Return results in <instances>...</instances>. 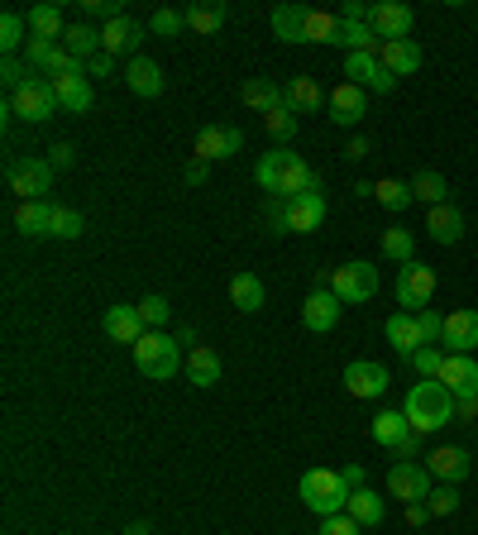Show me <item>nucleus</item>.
<instances>
[{
    "label": "nucleus",
    "instance_id": "obj_1",
    "mask_svg": "<svg viewBox=\"0 0 478 535\" xmlns=\"http://www.w3.org/2000/svg\"><path fill=\"white\" fill-rule=\"evenodd\" d=\"M259 187L268 196H283V201H292V196H302V192H321V177L302 163V153H292V149H273V153H263L259 158Z\"/></svg>",
    "mask_w": 478,
    "mask_h": 535
},
{
    "label": "nucleus",
    "instance_id": "obj_2",
    "mask_svg": "<svg viewBox=\"0 0 478 535\" xmlns=\"http://www.w3.org/2000/svg\"><path fill=\"white\" fill-rule=\"evenodd\" d=\"M402 411H407V421H412L416 435H431V430L455 421V392L440 383V378H421V383H412Z\"/></svg>",
    "mask_w": 478,
    "mask_h": 535
},
{
    "label": "nucleus",
    "instance_id": "obj_3",
    "mask_svg": "<svg viewBox=\"0 0 478 535\" xmlns=\"http://www.w3.org/2000/svg\"><path fill=\"white\" fill-rule=\"evenodd\" d=\"M297 493H302V502L316 516H335V512H345L349 507V493H354V488L345 483V473L340 469H306Z\"/></svg>",
    "mask_w": 478,
    "mask_h": 535
},
{
    "label": "nucleus",
    "instance_id": "obj_4",
    "mask_svg": "<svg viewBox=\"0 0 478 535\" xmlns=\"http://www.w3.org/2000/svg\"><path fill=\"white\" fill-rule=\"evenodd\" d=\"M134 364L144 378L153 383H168L182 373V349H177L173 335H163V330H144V340L134 344Z\"/></svg>",
    "mask_w": 478,
    "mask_h": 535
},
{
    "label": "nucleus",
    "instance_id": "obj_5",
    "mask_svg": "<svg viewBox=\"0 0 478 535\" xmlns=\"http://www.w3.org/2000/svg\"><path fill=\"white\" fill-rule=\"evenodd\" d=\"M326 287L340 301H349V306L373 301V297H378V268H373L369 258H354V263H345V268H335V273H330Z\"/></svg>",
    "mask_w": 478,
    "mask_h": 535
},
{
    "label": "nucleus",
    "instance_id": "obj_6",
    "mask_svg": "<svg viewBox=\"0 0 478 535\" xmlns=\"http://www.w3.org/2000/svg\"><path fill=\"white\" fill-rule=\"evenodd\" d=\"M58 96H53V82L48 77H29V82L10 96V115H20V120H29V125H44V120H53L58 115Z\"/></svg>",
    "mask_w": 478,
    "mask_h": 535
},
{
    "label": "nucleus",
    "instance_id": "obj_7",
    "mask_svg": "<svg viewBox=\"0 0 478 535\" xmlns=\"http://www.w3.org/2000/svg\"><path fill=\"white\" fill-rule=\"evenodd\" d=\"M5 182L20 201H44V192L53 187V168H48V158H10Z\"/></svg>",
    "mask_w": 478,
    "mask_h": 535
},
{
    "label": "nucleus",
    "instance_id": "obj_8",
    "mask_svg": "<svg viewBox=\"0 0 478 535\" xmlns=\"http://www.w3.org/2000/svg\"><path fill=\"white\" fill-rule=\"evenodd\" d=\"M48 82H53V96H58V106H63L67 115H82V110H91V101H96V91H91V77H87V63L67 67V72L48 77Z\"/></svg>",
    "mask_w": 478,
    "mask_h": 535
},
{
    "label": "nucleus",
    "instance_id": "obj_9",
    "mask_svg": "<svg viewBox=\"0 0 478 535\" xmlns=\"http://www.w3.org/2000/svg\"><path fill=\"white\" fill-rule=\"evenodd\" d=\"M345 77L359 91H373V96H388L392 86H397V77L378 63V53H345Z\"/></svg>",
    "mask_w": 478,
    "mask_h": 535
},
{
    "label": "nucleus",
    "instance_id": "obj_10",
    "mask_svg": "<svg viewBox=\"0 0 478 535\" xmlns=\"http://www.w3.org/2000/svg\"><path fill=\"white\" fill-rule=\"evenodd\" d=\"M239 149H244V134H239L235 125H206L196 134L192 158H201V163H225V158H235Z\"/></svg>",
    "mask_w": 478,
    "mask_h": 535
},
{
    "label": "nucleus",
    "instance_id": "obj_11",
    "mask_svg": "<svg viewBox=\"0 0 478 535\" xmlns=\"http://www.w3.org/2000/svg\"><path fill=\"white\" fill-rule=\"evenodd\" d=\"M388 493L402 497V502H426L431 497V469L412 464V459H397L388 469Z\"/></svg>",
    "mask_w": 478,
    "mask_h": 535
},
{
    "label": "nucleus",
    "instance_id": "obj_12",
    "mask_svg": "<svg viewBox=\"0 0 478 535\" xmlns=\"http://www.w3.org/2000/svg\"><path fill=\"white\" fill-rule=\"evenodd\" d=\"M412 24H416L412 5H397V0H378V5H369V29L383 43L407 39V34H412Z\"/></svg>",
    "mask_w": 478,
    "mask_h": 535
},
{
    "label": "nucleus",
    "instance_id": "obj_13",
    "mask_svg": "<svg viewBox=\"0 0 478 535\" xmlns=\"http://www.w3.org/2000/svg\"><path fill=\"white\" fill-rule=\"evenodd\" d=\"M345 387H349V397L373 402V397H383V392H388V368L373 364V359H359V364L345 368Z\"/></svg>",
    "mask_w": 478,
    "mask_h": 535
},
{
    "label": "nucleus",
    "instance_id": "obj_14",
    "mask_svg": "<svg viewBox=\"0 0 478 535\" xmlns=\"http://www.w3.org/2000/svg\"><path fill=\"white\" fill-rule=\"evenodd\" d=\"M326 110H330V120L335 125H359L364 115H369V91H359L354 82H340L335 91H330V101H326Z\"/></svg>",
    "mask_w": 478,
    "mask_h": 535
},
{
    "label": "nucleus",
    "instance_id": "obj_15",
    "mask_svg": "<svg viewBox=\"0 0 478 535\" xmlns=\"http://www.w3.org/2000/svg\"><path fill=\"white\" fill-rule=\"evenodd\" d=\"M431 292H435V268H426V263H416L412 258V263L397 273V301L421 311V306L431 301Z\"/></svg>",
    "mask_w": 478,
    "mask_h": 535
},
{
    "label": "nucleus",
    "instance_id": "obj_16",
    "mask_svg": "<svg viewBox=\"0 0 478 535\" xmlns=\"http://www.w3.org/2000/svg\"><path fill=\"white\" fill-rule=\"evenodd\" d=\"M302 325L316 330V335L335 330V325H340V297H335L330 287H316V292L302 301Z\"/></svg>",
    "mask_w": 478,
    "mask_h": 535
},
{
    "label": "nucleus",
    "instance_id": "obj_17",
    "mask_svg": "<svg viewBox=\"0 0 478 535\" xmlns=\"http://www.w3.org/2000/svg\"><path fill=\"white\" fill-rule=\"evenodd\" d=\"M321 220H326V196L321 192H302V196L287 201V230H292V235L321 230Z\"/></svg>",
    "mask_w": 478,
    "mask_h": 535
},
{
    "label": "nucleus",
    "instance_id": "obj_18",
    "mask_svg": "<svg viewBox=\"0 0 478 535\" xmlns=\"http://www.w3.org/2000/svg\"><path fill=\"white\" fill-rule=\"evenodd\" d=\"M440 383L450 387L455 397H478V359L474 354H445Z\"/></svg>",
    "mask_w": 478,
    "mask_h": 535
},
{
    "label": "nucleus",
    "instance_id": "obj_19",
    "mask_svg": "<svg viewBox=\"0 0 478 535\" xmlns=\"http://www.w3.org/2000/svg\"><path fill=\"white\" fill-rule=\"evenodd\" d=\"M139 39H144V29H139L130 15H120V20H106V29H101V53H110V58H120V53H134V58H139Z\"/></svg>",
    "mask_w": 478,
    "mask_h": 535
},
{
    "label": "nucleus",
    "instance_id": "obj_20",
    "mask_svg": "<svg viewBox=\"0 0 478 535\" xmlns=\"http://www.w3.org/2000/svg\"><path fill=\"white\" fill-rule=\"evenodd\" d=\"M440 344H450L455 354H474L478 349V311H469V306H464V311H450V316H445V340Z\"/></svg>",
    "mask_w": 478,
    "mask_h": 535
},
{
    "label": "nucleus",
    "instance_id": "obj_21",
    "mask_svg": "<svg viewBox=\"0 0 478 535\" xmlns=\"http://www.w3.org/2000/svg\"><path fill=\"white\" fill-rule=\"evenodd\" d=\"M53 201H20L15 206V230L20 235H29V239H48L53 235Z\"/></svg>",
    "mask_w": 478,
    "mask_h": 535
},
{
    "label": "nucleus",
    "instance_id": "obj_22",
    "mask_svg": "<svg viewBox=\"0 0 478 535\" xmlns=\"http://www.w3.org/2000/svg\"><path fill=\"white\" fill-rule=\"evenodd\" d=\"M388 344L412 364L416 349H426V335H421V325H416V311H397L388 321Z\"/></svg>",
    "mask_w": 478,
    "mask_h": 535
},
{
    "label": "nucleus",
    "instance_id": "obj_23",
    "mask_svg": "<svg viewBox=\"0 0 478 535\" xmlns=\"http://www.w3.org/2000/svg\"><path fill=\"white\" fill-rule=\"evenodd\" d=\"M378 63L388 67L392 77H412V72H421V48H416L412 39L378 43Z\"/></svg>",
    "mask_w": 478,
    "mask_h": 535
},
{
    "label": "nucleus",
    "instance_id": "obj_24",
    "mask_svg": "<svg viewBox=\"0 0 478 535\" xmlns=\"http://www.w3.org/2000/svg\"><path fill=\"white\" fill-rule=\"evenodd\" d=\"M426 469H431L435 478H445V483H464L469 469H474V459H469L464 445H445V450H435L431 459H426Z\"/></svg>",
    "mask_w": 478,
    "mask_h": 535
},
{
    "label": "nucleus",
    "instance_id": "obj_25",
    "mask_svg": "<svg viewBox=\"0 0 478 535\" xmlns=\"http://www.w3.org/2000/svg\"><path fill=\"white\" fill-rule=\"evenodd\" d=\"M283 96H287V110H292V115H316V110H326V101H330L311 77H292V82L283 86Z\"/></svg>",
    "mask_w": 478,
    "mask_h": 535
},
{
    "label": "nucleus",
    "instance_id": "obj_26",
    "mask_svg": "<svg viewBox=\"0 0 478 535\" xmlns=\"http://www.w3.org/2000/svg\"><path fill=\"white\" fill-rule=\"evenodd\" d=\"M106 335L115 344H139V340H144L139 306H106Z\"/></svg>",
    "mask_w": 478,
    "mask_h": 535
},
{
    "label": "nucleus",
    "instance_id": "obj_27",
    "mask_svg": "<svg viewBox=\"0 0 478 535\" xmlns=\"http://www.w3.org/2000/svg\"><path fill=\"white\" fill-rule=\"evenodd\" d=\"M340 34H345V20H340V15H330V10H311V5H306L302 43H335V48H340Z\"/></svg>",
    "mask_w": 478,
    "mask_h": 535
},
{
    "label": "nucleus",
    "instance_id": "obj_28",
    "mask_svg": "<svg viewBox=\"0 0 478 535\" xmlns=\"http://www.w3.org/2000/svg\"><path fill=\"white\" fill-rule=\"evenodd\" d=\"M239 96H244V106H249V110H263V115H273V110L287 106L283 86H273L268 77H249V82L239 86Z\"/></svg>",
    "mask_w": 478,
    "mask_h": 535
},
{
    "label": "nucleus",
    "instance_id": "obj_29",
    "mask_svg": "<svg viewBox=\"0 0 478 535\" xmlns=\"http://www.w3.org/2000/svg\"><path fill=\"white\" fill-rule=\"evenodd\" d=\"M426 230H431L435 244H459L464 239V215H459V206H431V215H426Z\"/></svg>",
    "mask_w": 478,
    "mask_h": 535
},
{
    "label": "nucleus",
    "instance_id": "obj_30",
    "mask_svg": "<svg viewBox=\"0 0 478 535\" xmlns=\"http://www.w3.org/2000/svg\"><path fill=\"white\" fill-rule=\"evenodd\" d=\"M225 15H230V5H225V0H196V5H187V10H182L187 29H196V34H220Z\"/></svg>",
    "mask_w": 478,
    "mask_h": 535
},
{
    "label": "nucleus",
    "instance_id": "obj_31",
    "mask_svg": "<svg viewBox=\"0 0 478 535\" xmlns=\"http://www.w3.org/2000/svg\"><path fill=\"white\" fill-rule=\"evenodd\" d=\"M187 383L192 387H216L220 383V354L211 344H196L187 354Z\"/></svg>",
    "mask_w": 478,
    "mask_h": 535
},
{
    "label": "nucleus",
    "instance_id": "obj_32",
    "mask_svg": "<svg viewBox=\"0 0 478 535\" xmlns=\"http://www.w3.org/2000/svg\"><path fill=\"white\" fill-rule=\"evenodd\" d=\"M125 82H130L134 96L153 101V96H163V67L153 63V58H134L130 72H125Z\"/></svg>",
    "mask_w": 478,
    "mask_h": 535
},
{
    "label": "nucleus",
    "instance_id": "obj_33",
    "mask_svg": "<svg viewBox=\"0 0 478 535\" xmlns=\"http://www.w3.org/2000/svg\"><path fill=\"white\" fill-rule=\"evenodd\" d=\"M412 435V421H407V411H378L373 416V440L383 445V450H397L402 440Z\"/></svg>",
    "mask_w": 478,
    "mask_h": 535
},
{
    "label": "nucleus",
    "instance_id": "obj_34",
    "mask_svg": "<svg viewBox=\"0 0 478 535\" xmlns=\"http://www.w3.org/2000/svg\"><path fill=\"white\" fill-rule=\"evenodd\" d=\"M63 48L77 58V63H91V58H101V29H91V24H67Z\"/></svg>",
    "mask_w": 478,
    "mask_h": 535
},
{
    "label": "nucleus",
    "instance_id": "obj_35",
    "mask_svg": "<svg viewBox=\"0 0 478 535\" xmlns=\"http://www.w3.org/2000/svg\"><path fill=\"white\" fill-rule=\"evenodd\" d=\"M24 20H29V34H34V39L63 43L67 24H63V10H58V5H34V10L24 15Z\"/></svg>",
    "mask_w": 478,
    "mask_h": 535
},
{
    "label": "nucleus",
    "instance_id": "obj_36",
    "mask_svg": "<svg viewBox=\"0 0 478 535\" xmlns=\"http://www.w3.org/2000/svg\"><path fill=\"white\" fill-rule=\"evenodd\" d=\"M345 512L354 516L359 526H378V521L388 516V502L373 493V488H354V493H349V507H345Z\"/></svg>",
    "mask_w": 478,
    "mask_h": 535
},
{
    "label": "nucleus",
    "instance_id": "obj_37",
    "mask_svg": "<svg viewBox=\"0 0 478 535\" xmlns=\"http://www.w3.org/2000/svg\"><path fill=\"white\" fill-rule=\"evenodd\" d=\"M263 297H268V292H263L259 273H235V278H230V301H235L244 316H254L263 306Z\"/></svg>",
    "mask_w": 478,
    "mask_h": 535
},
{
    "label": "nucleus",
    "instance_id": "obj_38",
    "mask_svg": "<svg viewBox=\"0 0 478 535\" xmlns=\"http://www.w3.org/2000/svg\"><path fill=\"white\" fill-rule=\"evenodd\" d=\"M373 201H378V206H383V211H407V206H412L416 196H412V182H397V177H378V182H373Z\"/></svg>",
    "mask_w": 478,
    "mask_h": 535
},
{
    "label": "nucleus",
    "instance_id": "obj_39",
    "mask_svg": "<svg viewBox=\"0 0 478 535\" xmlns=\"http://www.w3.org/2000/svg\"><path fill=\"white\" fill-rule=\"evenodd\" d=\"M412 196L416 201H426V206H445V201H450V182H445L435 168H426V172H416L412 177Z\"/></svg>",
    "mask_w": 478,
    "mask_h": 535
},
{
    "label": "nucleus",
    "instance_id": "obj_40",
    "mask_svg": "<svg viewBox=\"0 0 478 535\" xmlns=\"http://www.w3.org/2000/svg\"><path fill=\"white\" fill-rule=\"evenodd\" d=\"M383 258H392V263H402V268H407V263L416 258V235L412 230L388 225V230H383Z\"/></svg>",
    "mask_w": 478,
    "mask_h": 535
},
{
    "label": "nucleus",
    "instance_id": "obj_41",
    "mask_svg": "<svg viewBox=\"0 0 478 535\" xmlns=\"http://www.w3.org/2000/svg\"><path fill=\"white\" fill-rule=\"evenodd\" d=\"M302 24H306V5H278L273 10V34L283 43H302Z\"/></svg>",
    "mask_w": 478,
    "mask_h": 535
},
{
    "label": "nucleus",
    "instance_id": "obj_42",
    "mask_svg": "<svg viewBox=\"0 0 478 535\" xmlns=\"http://www.w3.org/2000/svg\"><path fill=\"white\" fill-rule=\"evenodd\" d=\"M24 29H29V20H24L20 10H5V15H0V48H5V58H15L24 48Z\"/></svg>",
    "mask_w": 478,
    "mask_h": 535
},
{
    "label": "nucleus",
    "instance_id": "obj_43",
    "mask_svg": "<svg viewBox=\"0 0 478 535\" xmlns=\"http://www.w3.org/2000/svg\"><path fill=\"white\" fill-rule=\"evenodd\" d=\"M82 235H87V220H82V211L58 206V211H53V239H82Z\"/></svg>",
    "mask_w": 478,
    "mask_h": 535
},
{
    "label": "nucleus",
    "instance_id": "obj_44",
    "mask_svg": "<svg viewBox=\"0 0 478 535\" xmlns=\"http://www.w3.org/2000/svg\"><path fill=\"white\" fill-rule=\"evenodd\" d=\"M297 125H302V115H292V110H273V115H263V129L278 139V144H287V139H297Z\"/></svg>",
    "mask_w": 478,
    "mask_h": 535
},
{
    "label": "nucleus",
    "instance_id": "obj_45",
    "mask_svg": "<svg viewBox=\"0 0 478 535\" xmlns=\"http://www.w3.org/2000/svg\"><path fill=\"white\" fill-rule=\"evenodd\" d=\"M168 316H173L168 297H144V301H139V321H144V330H163V325H168Z\"/></svg>",
    "mask_w": 478,
    "mask_h": 535
},
{
    "label": "nucleus",
    "instance_id": "obj_46",
    "mask_svg": "<svg viewBox=\"0 0 478 535\" xmlns=\"http://www.w3.org/2000/svg\"><path fill=\"white\" fill-rule=\"evenodd\" d=\"M426 507H431V516H455V512H459V493H455V483H445V488H431V497H426Z\"/></svg>",
    "mask_w": 478,
    "mask_h": 535
},
{
    "label": "nucleus",
    "instance_id": "obj_47",
    "mask_svg": "<svg viewBox=\"0 0 478 535\" xmlns=\"http://www.w3.org/2000/svg\"><path fill=\"white\" fill-rule=\"evenodd\" d=\"M182 10H153L149 15V29L158 34V39H173V34H182Z\"/></svg>",
    "mask_w": 478,
    "mask_h": 535
},
{
    "label": "nucleus",
    "instance_id": "obj_48",
    "mask_svg": "<svg viewBox=\"0 0 478 535\" xmlns=\"http://www.w3.org/2000/svg\"><path fill=\"white\" fill-rule=\"evenodd\" d=\"M440 364H445V349H435V344H426V349L412 354V368L421 378H440Z\"/></svg>",
    "mask_w": 478,
    "mask_h": 535
},
{
    "label": "nucleus",
    "instance_id": "obj_49",
    "mask_svg": "<svg viewBox=\"0 0 478 535\" xmlns=\"http://www.w3.org/2000/svg\"><path fill=\"white\" fill-rule=\"evenodd\" d=\"M29 77H34V67L20 63V58H5V67H0V82H5V91H10V96H15Z\"/></svg>",
    "mask_w": 478,
    "mask_h": 535
},
{
    "label": "nucleus",
    "instance_id": "obj_50",
    "mask_svg": "<svg viewBox=\"0 0 478 535\" xmlns=\"http://www.w3.org/2000/svg\"><path fill=\"white\" fill-rule=\"evenodd\" d=\"M416 325H421L426 344H440V340H445V316H440V311H431V306H421V311H416Z\"/></svg>",
    "mask_w": 478,
    "mask_h": 535
},
{
    "label": "nucleus",
    "instance_id": "obj_51",
    "mask_svg": "<svg viewBox=\"0 0 478 535\" xmlns=\"http://www.w3.org/2000/svg\"><path fill=\"white\" fill-rule=\"evenodd\" d=\"M364 526L354 521L349 512H335V516H321V535H359Z\"/></svg>",
    "mask_w": 478,
    "mask_h": 535
},
{
    "label": "nucleus",
    "instance_id": "obj_52",
    "mask_svg": "<svg viewBox=\"0 0 478 535\" xmlns=\"http://www.w3.org/2000/svg\"><path fill=\"white\" fill-rule=\"evenodd\" d=\"M263 220L273 225V235H287V201H283V196H268V211H263Z\"/></svg>",
    "mask_w": 478,
    "mask_h": 535
},
{
    "label": "nucleus",
    "instance_id": "obj_53",
    "mask_svg": "<svg viewBox=\"0 0 478 535\" xmlns=\"http://www.w3.org/2000/svg\"><path fill=\"white\" fill-rule=\"evenodd\" d=\"M87 15H106V20H120L125 15V0H82Z\"/></svg>",
    "mask_w": 478,
    "mask_h": 535
},
{
    "label": "nucleus",
    "instance_id": "obj_54",
    "mask_svg": "<svg viewBox=\"0 0 478 535\" xmlns=\"http://www.w3.org/2000/svg\"><path fill=\"white\" fill-rule=\"evenodd\" d=\"M72 163H77V149H72V144H53V149H48V168L58 172V168H72Z\"/></svg>",
    "mask_w": 478,
    "mask_h": 535
},
{
    "label": "nucleus",
    "instance_id": "obj_55",
    "mask_svg": "<svg viewBox=\"0 0 478 535\" xmlns=\"http://www.w3.org/2000/svg\"><path fill=\"white\" fill-rule=\"evenodd\" d=\"M369 153H373V139H364V134H354V139L345 144V158H349V163H359V158H369Z\"/></svg>",
    "mask_w": 478,
    "mask_h": 535
},
{
    "label": "nucleus",
    "instance_id": "obj_56",
    "mask_svg": "<svg viewBox=\"0 0 478 535\" xmlns=\"http://www.w3.org/2000/svg\"><path fill=\"white\" fill-rule=\"evenodd\" d=\"M455 421H478V397H455Z\"/></svg>",
    "mask_w": 478,
    "mask_h": 535
},
{
    "label": "nucleus",
    "instance_id": "obj_57",
    "mask_svg": "<svg viewBox=\"0 0 478 535\" xmlns=\"http://www.w3.org/2000/svg\"><path fill=\"white\" fill-rule=\"evenodd\" d=\"M206 172H211V163H201V158H192V163L182 168V177H187L192 187H201V182H206Z\"/></svg>",
    "mask_w": 478,
    "mask_h": 535
},
{
    "label": "nucleus",
    "instance_id": "obj_58",
    "mask_svg": "<svg viewBox=\"0 0 478 535\" xmlns=\"http://www.w3.org/2000/svg\"><path fill=\"white\" fill-rule=\"evenodd\" d=\"M431 521V507L426 502H407V526H426Z\"/></svg>",
    "mask_w": 478,
    "mask_h": 535
},
{
    "label": "nucleus",
    "instance_id": "obj_59",
    "mask_svg": "<svg viewBox=\"0 0 478 535\" xmlns=\"http://www.w3.org/2000/svg\"><path fill=\"white\" fill-rule=\"evenodd\" d=\"M416 450H421V435L412 430V435H407V440H402V445H397L392 454H397V459H416Z\"/></svg>",
    "mask_w": 478,
    "mask_h": 535
},
{
    "label": "nucleus",
    "instance_id": "obj_60",
    "mask_svg": "<svg viewBox=\"0 0 478 535\" xmlns=\"http://www.w3.org/2000/svg\"><path fill=\"white\" fill-rule=\"evenodd\" d=\"M110 67H115V58H110V53H101V58H91V63H87V72H91V77H110Z\"/></svg>",
    "mask_w": 478,
    "mask_h": 535
},
{
    "label": "nucleus",
    "instance_id": "obj_61",
    "mask_svg": "<svg viewBox=\"0 0 478 535\" xmlns=\"http://www.w3.org/2000/svg\"><path fill=\"white\" fill-rule=\"evenodd\" d=\"M340 473H345V483H349V488H364V464H345Z\"/></svg>",
    "mask_w": 478,
    "mask_h": 535
},
{
    "label": "nucleus",
    "instance_id": "obj_62",
    "mask_svg": "<svg viewBox=\"0 0 478 535\" xmlns=\"http://www.w3.org/2000/svg\"><path fill=\"white\" fill-rule=\"evenodd\" d=\"M125 535H153V531L144 526V521H134V526H125Z\"/></svg>",
    "mask_w": 478,
    "mask_h": 535
}]
</instances>
